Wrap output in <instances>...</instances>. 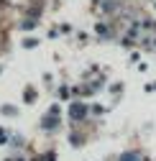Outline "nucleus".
<instances>
[{"instance_id":"nucleus-1","label":"nucleus","mask_w":156,"mask_h":161,"mask_svg":"<svg viewBox=\"0 0 156 161\" xmlns=\"http://www.w3.org/2000/svg\"><path fill=\"white\" fill-rule=\"evenodd\" d=\"M85 113H87V108H85V105H72V118H77V120H80Z\"/></svg>"},{"instance_id":"nucleus-2","label":"nucleus","mask_w":156,"mask_h":161,"mask_svg":"<svg viewBox=\"0 0 156 161\" xmlns=\"http://www.w3.org/2000/svg\"><path fill=\"white\" fill-rule=\"evenodd\" d=\"M120 161H141V158H138V153H123Z\"/></svg>"},{"instance_id":"nucleus-3","label":"nucleus","mask_w":156,"mask_h":161,"mask_svg":"<svg viewBox=\"0 0 156 161\" xmlns=\"http://www.w3.org/2000/svg\"><path fill=\"white\" fill-rule=\"evenodd\" d=\"M54 125H56V118H51V115H49V118L44 120V128H54Z\"/></svg>"},{"instance_id":"nucleus-4","label":"nucleus","mask_w":156,"mask_h":161,"mask_svg":"<svg viewBox=\"0 0 156 161\" xmlns=\"http://www.w3.org/2000/svg\"><path fill=\"white\" fill-rule=\"evenodd\" d=\"M3 141H5V130H0V143H3Z\"/></svg>"}]
</instances>
